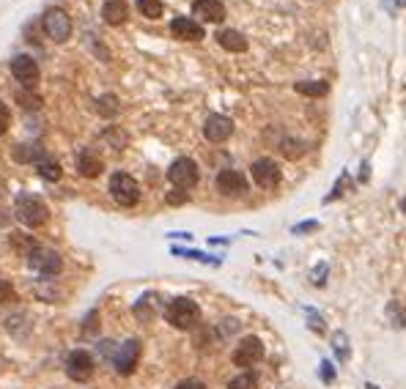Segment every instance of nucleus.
Segmentation results:
<instances>
[{"label": "nucleus", "mask_w": 406, "mask_h": 389, "mask_svg": "<svg viewBox=\"0 0 406 389\" xmlns=\"http://www.w3.org/2000/svg\"><path fill=\"white\" fill-rule=\"evenodd\" d=\"M14 216H17L25 227H41V225L50 219V208L44 205L41 197L22 192L14 200Z\"/></svg>", "instance_id": "1"}, {"label": "nucleus", "mask_w": 406, "mask_h": 389, "mask_svg": "<svg viewBox=\"0 0 406 389\" xmlns=\"http://www.w3.org/2000/svg\"><path fill=\"white\" fill-rule=\"evenodd\" d=\"M165 318H168L171 326L182 329V332H190L193 326H198L201 310H198V304L190 302V299H173V302L168 304V310H165Z\"/></svg>", "instance_id": "2"}, {"label": "nucleus", "mask_w": 406, "mask_h": 389, "mask_svg": "<svg viewBox=\"0 0 406 389\" xmlns=\"http://www.w3.org/2000/svg\"><path fill=\"white\" fill-rule=\"evenodd\" d=\"M198 179H201V170H198V165L190 159V157H179L173 165H171V170H168V181L176 187V190H193L195 184H198Z\"/></svg>", "instance_id": "3"}, {"label": "nucleus", "mask_w": 406, "mask_h": 389, "mask_svg": "<svg viewBox=\"0 0 406 389\" xmlns=\"http://www.w3.org/2000/svg\"><path fill=\"white\" fill-rule=\"evenodd\" d=\"M110 194L118 205H135L140 200V184L129 173H113L110 176Z\"/></svg>", "instance_id": "4"}, {"label": "nucleus", "mask_w": 406, "mask_h": 389, "mask_svg": "<svg viewBox=\"0 0 406 389\" xmlns=\"http://www.w3.org/2000/svg\"><path fill=\"white\" fill-rule=\"evenodd\" d=\"M44 30H47V36L52 38V41H66L69 36H72V19H69V14L63 11V8H58V5H52V8H47L44 11Z\"/></svg>", "instance_id": "5"}, {"label": "nucleus", "mask_w": 406, "mask_h": 389, "mask_svg": "<svg viewBox=\"0 0 406 389\" xmlns=\"http://www.w3.org/2000/svg\"><path fill=\"white\" fill-rule=\"evenodd\" d=\"M28 263H30L33 271H39V274H44V277H52V274H58V271L63 269L61 255H58L55 249H44V247H33V249L28 252Z\"/></svg>", "instance_id": "6"}, {"label": "nucleus", "mask_w": 406, "mask_h": 389, "mask_svg": "<svg viewBox=\"0 0 406 389\" xmlns=\"http://www.w3.org/2000/svg\"><path fill=\"white\" fill-rule=\"evenodd\" d=\"M250 176H253V181H255L261 190H275V187L280 184V179H283V173H280L277 162H275V159H269V157L255 159V162L250 165Z\"/></svg>", "instance_id": "7"}, {"label": "nucleus", "mask_w": 406, "mask_h": 389, "mask_svg": "<svg viewBox=\"0 0 406 389\" xmlns=\"http://www.w3.org/2000/svg\"><path fill=\"white\" fill-rule=\"evenodd\" d=\"M11 74H14L17 82H22V88H36V85H39V77H41L39 63H36L30 55H17V58H11Z\"/></svg>", "instance_id": "8"}, {"label": "nucleus", "mask_w": 406, "mask_h": 389, "mask_svg": "<svg viewBox=\"0 0 406 389\" xmlns=\"http://www.w3.org/2000/svg\"><path fill=\"white\" fill-rule=\"evenodd\" d=\"M66 376L77 384H85L94 379V359L88 357V351H72L66 357Z\"/></svg>", "instance_id": "9"}, {"label": "nucleus", "mask_w": 406, "mask_h": 389, "mask_svg": "<svg viewBox=\"0 0 406 389\" xmlns=\"http://www.w3.org/2000/svg\"><path fill=\"white\" fill-rule=\"evenodd\" d=\"M214 187L222 197H242L247 192V179L239 170H220L214 179Z\"/></svg>", "instance_id": "10"}, {"label": "nucleus", "mask_w": 406, "mask_h": 389, "mask_svg": "<svg viewBox=\"0 0 406 389\" xmlns=\"http://www.w3.org/2000/svg\"><path fill=\"white\" fill-rule=\"evenodd\" d=\"M261 357H264V343H261L255 335L242 337V343H239L236 351H233V362H236L239 368H250V365L261 362Z\"/></svg>", "instance_id": "11"}, {"label": "nucleus", "mask_w": 406, "mask_h": 389, "mask_svg": "<svg viewBox=\"0 0 406 389\" xmlns=\"http://www.w3.org/2000/svg\"><path fill=\"white\" fill-rule=\"evenodd\" d=\"M203 135L209 143H225L233 135V121L228 115H209L203 124Z\"/></svg>", "instance_id": "12"}, {"label": "nucleus", "mask_w": 406, "mask_h": 389, "mask_svg": "<svg viewBox=\"0 0 406 389\" xmlns=\"http://www.w3.org/2000/svg\"><path fill=\"white\" fill-rule=\"evenodd\" d=\"M171 33H173V38H179V41H201L203 36H206L203 25L198 19H193V16H176V19L171 22Z\"/></svg>", "instance_id": "13"}, {"label": "nucleus", "mask_w": 406, "mask_h": 389, "mask_svg": "<svg viewBox=\"0 0 406 389\" xmlns=\"http://www.w3.org/2000/svg\"><path fill=\"white\" fill-rule=\"evenodd\" d=\"M138 357H140V340H127L121 346V351L116 354V370L121 376H129L138 365Z\"/></svg>", "instance_id": "14"}, {"label": "nucleus", "mask_w": 406, "mask_h": 389, "mask_svg": "<svg viewBox=\"0 0 406 389\" xmlns=\"http://www.w3.org/2000/svg\"><path fill=\"white\" fill-rule=\"evenodd\" d=\"M193 14L203 22H222L225 19V5L220 0H195Z\"/></svg>", "instance_id": "15"}, {"label": "nucleus", "mask_w": 406, "mask_h": 389, "mask_svg": "<svg viewBox=\"0 0 406 389\" xmlns=\"http://www.w3.org/2000/svg\"><path fill=\"white\" fill-rule=\"evenodd\" d=\"M129 16V3L127 0H105L102 5V19L107 25H124Z\"/></svg>", "instance_id": "16"}, {"label": "nucleus", "mask_w": 406, "mask_h": 389, "mask_svg": "<svg viewBox=\"0 0 406 389\" xmlns=\"http://www.w3.org/2000/svg\"><path fill=\"white\" fill-rule=\"evenodd\" d=\"M217 44L222 47V49H228V52H244L247 49V38L239 33V30H231V27H225V30H217Z\"/></svg>", "instance_id": "17"}, {"label": "nucleus", "mask_w": 406, "mask_h": 389, "mask_svg": "<svg viewBox=\"0 0 406 389\" xmlns=\"http://www.w3.org/2000/svg\"><path fill=\"white\" fill-rule=\"evenodd\" d=\"M77 170H80V176H85V179H96V176L105 170V162H102L94 151H83V154L77 157Z\"/></svg>", "instance_id": "18"}, {"label": "nucleus", "mask_w": 406, "mask_h": 389, "mask_svg": "<svg viewBox=\"0 0 406 389\" xmlns=\"http://www.w3.org/2000/svg\"><path fill=\"white\" fill-rule=\"evenodd\" d=\"M297 88V93H302V96H313V99H321V96H327V91H330V85L327 82H321V80H302V82H297L294 85Z\"/></svg>", "instance_id": "19"}, {"label": "nucleus", "mask_w": 406, "mask_h": 389, "mask_svg": "<svg viewBox=\"0 0 406 389\" xmlns=\"http://www.w3.org/2000/svg\"><path fill=\"white\" fill-rule=\"evenodd\" d=\"M135 8H138L146 19H160V16L165 14L162 0H135Z\"/></svg>", "instance_id": "20"}, {"label": "nucleus", "mask_w": 406, "mask_h": 389, "mask_svg": "<svg viewBox=\"0 0 406 389\" xmlns=\"http://www.w3.org/2000/svg\"><path fill=\"white\" fill-rule=\"evenodd\" d=\"M14 159L17 162H39L41 159V148L39 146H14Z\"/></svg>", "instance_id": "21"}, {"label": "nucleus", "mask_w": 406, "mask_h": 389, "mask_svg": "<svg viewBox=\"0 0 406 389\" xmlns=\"http://www.w3.org/2000/svg\"><path fill=\"white\" fill-rule=\"evenodd\" d=\"M39 176L47 181H58L61 179V165L55 159H39Z\"/></svg>", "instance_id": "22"}, {"label": "nucleus", "mask_w": 406, "mask_h": 389, "mask_svg": "<svg viewBox=\"0 0 406 389\" xmlns=\"http://www.w3.org/2000/svg\"><path fill=\"white\" fill-rule=\"evenodd\" d=\"M96 110H99V115H105V118H113V115H118V99L116 96H99L96 99Z\"/></svg>", "instance_id": "23"}, {"label": "nucleus", "mask_w": 406, "mask_h": 389, "mask_svg": "<svg viewBox=\"0 0 406 389\" xmlns=\"http://www.w3.org/2000/svg\"><path fill=\"white\" fill-rule=\"evenodd\" d=\"M280 151H283L288 159H297V157H302L305 143H297V140H283V143H280Z\"/></svg>", "instance_id": "24"}, {"label": "nucleus", "mask_w": 406, "mask_h": 389, "mask_svg": "<svg viewBox=\"0 0 406 389\" xmlns=\"http://www.w3.org/2000/svg\"><path fill=\"white\" fill-rule=\"evenodd\" d=\"M228 389H255V379H253L250 373H242V376L231 379V384H228Z\"/></svg>", "instance_id": "25"}, {"label": "nucleus", "mask_w": 406, "mask_h": 389, "mask_svg": "<svg viewBox=\"0 0 406 389\" xmlns=\"http://www.w3.org/2000/svg\"><path fill=\"white\" fill-rule=\"evenodd\" d=\"M17 102H19V107H25V110H39V104H41V99L39 96H30V93H17Z\"/></svg>", "instance_id": "26"}, {"label": "nucleus", "mask_w": 406, "mask_h": 389, "mask_svg": "<svg viewBox=\"0 0 406 389\" xmlns=\"http://www.w3.org/2000/svg\"><path fill=\"white\" fill-rule=\"evenodd\" d=\"M8 126H11V110L0 102V135H6V132H8Z\"/></svg>", "instance_id": "27"}, {"label": "nucleus", "mask_w": 406, "mask_h": 389, "mask_svg": "<svg viewBox=\"0 0 406 389\" xmlns=\"http://www.w3.org/2000/svg\"><path fill=\"white\" fill-rule=\"evenodd\" d=\"M168 203L171 205H182V203H187V194L182 190H173V192H168Z\"/></svg>", "instance_id": "28"}, {"label": "nucleus", "mask_w": 406, "mask_h": 389, "mask_svg": "<svg viewBox=\"0 0 406 389\" xmlns=\"http://www.w3.org/2000/svg\"><path fill=\"white\" fill-rule=\"evenodd\" d=\"M176 389H206V387H203V381H198V379H184L182 384H176Z\"/></svg>", "instance_id": "29"}, {"label": "nucleus", "mask_w": 406, "mask_h": 389, "mask_svg": "<svg viewBox=\"0 0 406 389\" xmlns=\"http://www.w3.org/2000/svg\"><path fill=\"white\" fill-rule=\"evenodd\" d=\"M0 299H8V302H14V293H11V288H8L6 282H0Z\"/></svg>", "instance_id": "30"}]
</instances>
